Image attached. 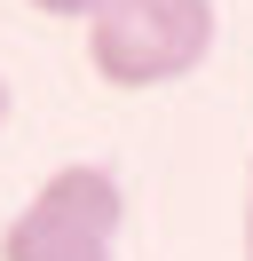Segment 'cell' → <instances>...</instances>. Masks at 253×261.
Instances as JSON below:
<instances>
[{
  "label": "cell",
  "instance_id": "5",
  "mask_svg": "<svg viewBox=\"0 0 253 261\" xmlns=\"http://www.w3.org/2000/svg\"><path fill=\"white\" fill-rule=\"evenodd\" d=\"M0 127H8V80H0Z\"/></svg>",
  "mask_w": 253,
  "mask_h": 261
},
{
  "label": "cell",
  "instance_id": "3",
  "mask_svg": "<svg viewBox=\"0 0 253 261\" xmlns=\"http://www.w3.org/2000/svg\"><path fill=\"white\" fill-rule=\"evenodd\" d=\"M24 8H40V16H63V24H71V16L87 24L95 8H103V0H24Z\"/></svg>",
  "mask_w": 253,
  "mask_h": 261
},
{
  "label": "cell",
  "instance_id": "1",
  "mask_svg": "<svg viewBox=\"0 0 253 261\" xmlns=\"http://www.w3.org/2000/svg\"><path fill=\"white\" fill-rule=\"evenodd\" d=\"M214 0H103L87 16V64L103 87L142 95V87H174L214 56Z\"/></svg>",
  "mask_w": 253,
  "mask_h": 261
},
{
  "label": "cell",
  "instance_id": "6",
  "mask_svg": "<svg viewBox=\"0 0 253 261\" xmlns=\"http://www.w3.org/2000/svg\"><path fill=\"white\" fill-rule=\"evenodd\" d=\"M245 261H253V245H245Z\"/></svg>",
  "mask_w": 253,
  "mask_h": 261
},
{
  "label": "cell",
  "instance_id": "2",
  "mask_svg": "<svg viewBox=\"0 0 253 261\" xmlns=\"http://www.w3.org/2000/svg\"><path fill=\"white\" fill-rule=\"evenodd\" d=\"M119 229H127L119 174L95 166V159H71V166H56V174L8 214L0 261H119L111 253Z\"/></svg>",
  "mask_w": 253,
  "mask_h": 261
},
{
  "label": "cell",
  "instance_id": "4",
  "mask_svg": "<svg viewBox=\"0 0 253 261\" xmlns=\"http://www.w3.org/2000/svg\"><path fill=\"white\" fill-rule=\"evenodd\" d=\"M245 245H253V166H245Z\"/></svg>",
  "mask_w": 253,
  "mask_h": 261
}]
</instances>
